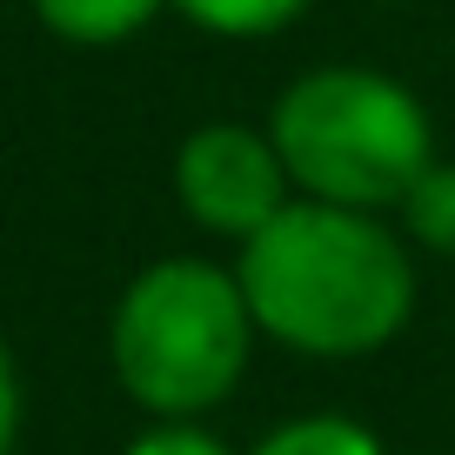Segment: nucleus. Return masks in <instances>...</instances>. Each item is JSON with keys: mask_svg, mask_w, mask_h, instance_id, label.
I'll list each match as a JSON object with an SVG mask.
<instances>
[{"mask_svg": "<svg viewBox=\"0 0 455 455\" xmlns=\"http://www.w3.org/2000/svg\"><path fill=\"white\" fill-rule=\"evenodd\" d=\"M255 335L315 362H362L409 328L415 261L382 214L288 201L235 261Z\"/></svg>", "mask_w": 455, "mask_h": 455, "instance_id": "obj_1", "label": "nucleus"}, {"mask_svg": "<svg viewBox=\"0 0 455 455\" xmlns=\"http://www.w3.org/2000/svg\"><path fill=\"white\" fill-rule=\"evenodd\" d=\"M268 141L301 201L382 214L435 161L428 108L382 68H308L275 94Z\"/></svg>", "mask_w": 455, "mask_h": 455, "instance_id": "obj_2", "label": "nucleus"}, {"mask_svg": "<svg viewBox=\"0 0 455 455\" xmlns=\"http://www.w3.org/2000/svg\"><path fill=\"white\" fill-rule=\"evenodd\" d=\"M114 375L155 422H195L221 409L255 355V315L221 261L168 255L128 282L108 328Z\"/></svg>", "mask_w": 455, "mask_h": 455, "instance_id": "obj_3", "label": "nucleus"}, {"mask_svg": "<svg viewBox=\"0 0 455 455\" xmlns=\"http://www.w3.org/2000/svg\"><path fill=\"white\" fill-rule=\"evenodd\" d=\"M174 201L188 208V221L248 242L275 214L295 201L282 155H275L268 128H242V121H201L174 155Z\"/></svg>", "mask_w": 455, "mask_h": 455, "instance_id": "obj_4", "label": "nucleus"}, {"mask_svg": "<svg viewBox=\"0 0 455 455\" xmlns=\"http://www.w3.org/2000/svg\"><path fill=\"white\" fill-rule=\"evenodd\" d=\"M168 0H34V14L54 41L74 47H121L161 14Z\"/></svg>", "mask_w": 455, "mask_h": 455, "instance_id": "obj_5", "label": "nucleus"}, {"mask_svg": "<svg viewBox=\"0 0 455 455\" xmlns=\"http://www.w3.org/2000/svg\"><path fill=\"white\" fill-rule=\"evenodd\" d=\"M168 7L214 41H268L308 14V0H168Z\"/></svg>", "mask_w": 455, "mask_h": 455, "instance_id": "obj_6", "label": "nucleus"}, {"mask_svg": "<svg viewBox=\"0 0 455 455\" xmlns=\"http://www.w3.org/2000/svg\"><path fill=\"white\" fill-rule=\"evenodd\" d=\"M248 455H388V449L355 415H295V422L268 428Z\"/></svg>", "mask_w": 455, "mask_h": 455, "instance_id": "obj_7", "label": "nucleus"}, {"mask_svg": "<svg viewBox=\"0 0 455 455\" xmlns=\"http://www.w3.org/2000/svg\"><path fill=\"white\" fill-rule=\"evenodd\" d=\"M402 228L409 242L428 248V255H455V161H428L415 174V188L402 195Z\"/></svg>", "mask_w": 455, "mask_h": 455, "instance_id": "obj_8", "label": "nucleus"}, {"mask_svg": "<svg viewBox=\"0 0 455 455\" xmlns=\"http://www.w3.org/2000/svg\"><path fill=\"white\" fill-rule=\"evenodd\" d=\"M128 455H228V442L208 435L201 422H155L148 435H134Z\"/></svg>", "mask_w": 455, "mask_h": 455, "instance_id": "obj_9", "label": "nucleus"}, {"mask_svg": "<svg viewBox=\"0 0 455 455\" xmlns=\"http://www.w3.org/2000/svg\"><path fill=\"white\" fill-rule=\"evenodd\" d=\"M14 442H20V362L0 341V455H14Z\"/></svg>", "mask_w": 455, "mask_h": 455, "instance_id": "obj_10", "label": "nucleus"}]
</instances>
